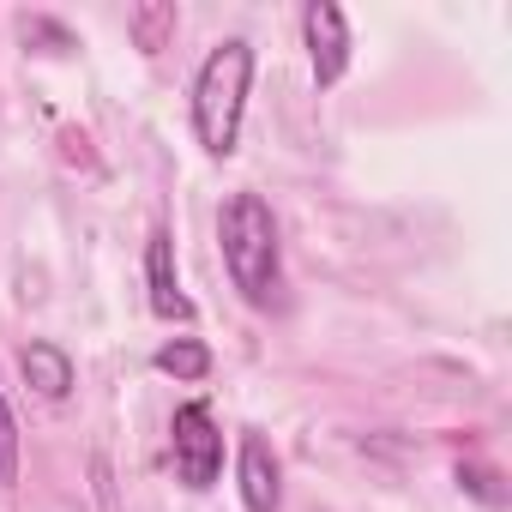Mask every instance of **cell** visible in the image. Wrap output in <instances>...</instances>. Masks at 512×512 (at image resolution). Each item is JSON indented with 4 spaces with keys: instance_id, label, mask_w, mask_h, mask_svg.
<instances>
[{
    "instance_id": "cell-1",
    "label": "cell",
    "mask_w": 512,
    "mask_h": 512,
    "mask_svg": "<svg viewBox=\"0 0 512 512\" xmlns=\"http://www.w3.org/2000/svg\"><path fill=\"white\" fill-rule=\"evenodd\" d=\"M217 241H223V266H229L235 290L253 308H272L278 284H284V253H278V217H272V205L260 193H235L223 205Z\"/></svg>"
},
{
    "instance_id": "cell-2",
    "label": "cell",
    "mask_w": 512,
    "mask_h": 512,
    "mask_svg": "<svg viewBox=\"0 0 512 512\" xmlns=\"http://www.w3.org/2000/svg\"><path fill=\"white\" fill-rule=\"evenodd\" d=\"M247 85H253V43L247 37H223L193 79V133L211 157H229L241 139V109H247Z\"/></svg>"
},
{
    "instance_id": "cell-3",
    "label": "cell",
    "mask_w": 512,
    "mask_h": 512,
    "mask_svg": "<svg viewBox=\"0 0 512 512\" xmlns=\"http://www.w3.org/2000/svg\"><path fill=\"white\" fill-rule=\"evenodd\" d=\"M169 452H175V476L187 488H211L217 470H223V434H217V416L211 404H181L175 422H169Z\"/></svg>"
},
{
    "instance_id": "cell-4",
    "label": "cell",
    "mask_w": 512,
    "mask_h": 512,
    "mask_svg": "<svg viewBox=\"0 0 512 512\" xmlns=\"http://www.w3.org/2000/svg\"><path fill=\"white\" fill-rule=\"evenodd\" d=\"M302 37H308V61H314V85L332 91L350 73V19L332 0H308L302 7Z\"/></svg>"
},
{
    "instance_id": "cell-5",
    "label": "cell",
    "mask_w": 512,
    "mask_h": 512,
    "mask_svg": "<svg viewBox=\"0 0 512 512\" xmlns=\"http://www.w3.org/2000/svg\"><path fill=\"white\" fill-rule=\"evenodd\" d=\"M145 284H151V314L163 320H193V302L181 296V278H175V235L157 223L151 241H145Z\"/></svg>"
},
{
    "instance_id": "cell-6",
    "label": "cell",
    "mask_w": 512,
    "mask_h": 512,
    "mask_svg": "<svg viewBox=\"0 0 512 512\" xmlns=\"http://www.w3.org/2000/svg\"><path fill=\"white\" fill-rule=\"evenodd\" d=\"M241 506L247 512H278L284 506V488H278V458L260 434L241 440Z\"/></svg>"
},
{
    "instance_id": "cell-7",
    "label": "cell",
    "mask_w": 512,
    "mask_h": 512,
    "mask_svg": "<svg viewBox=\"0 0 512 512\" xmlns=\"http://www.w3.org/2000/svg\"><path fill=\"white\" fill-rule=\"evenodd\" d=\"M19 374H25V386L37 392V398H49V404H61L67 392H73V356L61 350V344H25L19 350Z\"/></svg>"
},
{
    "instance_id": "cell-8",
    "label": "cell",
    "mask_w": 512,
    "mask_h": 512,
    "mask_svg": "<svg viewBox=\"0 0 512 512\" xmlns=\"http://www.w3.org/2000/svg\"><path fill=\"white\" fill-rule=\"evenodd\" d=\"M175 25H181V13H175V0H139V7L127 13V37H133V43H139L145 55L169 49Z\"/></svg>"
},
{
    "instance_id": "cell-9",
    "label": "cell",
    "mask_w": 512,
    "mask_h": 512,
    "mask_svg": "<svg viewBox=\"0 0 512 512\" xmlns=\"http://www.w3.org/2000/svg\"><path fill=\"white\" fill-rule=\"evenodd\" d=\"M151 368H157V374H175V380H205V374H211V350H205L199 338H175V344H163V350L151 356Z\"/></svg>"
},
{
    "instance_id": "cell-10",
    "label": "cell",
    "mask_w": 512,
    "mask_h": 512,
    "mask_svg": "<svg viewBox=\"0 0 512 512\" xmlns=\"http://www.w3.org/2000/svg\"><path fill=\"white\" fill-rule=\"evenodd\" d=\"M0 482H19V422L7 392H0Z\"/></svg>"
}]
</instances>
